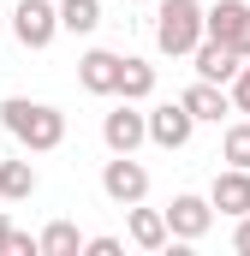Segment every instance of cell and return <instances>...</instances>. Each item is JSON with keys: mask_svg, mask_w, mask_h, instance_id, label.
<instances>
[{"mask_svg": "<svg viewBox=\"0 0 250 256\" xmlns=\"http://www.w3.org/2000/svg\"><path fill=\"white\" fill-rule=\"evenodd\" d=\"M102 143L114 149V155H137L143 143H149V126H143V114H137V102H120L108 120H102Z\"/></svg>", "mask_w": 250, "mask_h": 256, "instance_id": "obj_8", "label": "cell"}, {"mask_svg": "<svg viewBox=\"0 0 250 256\" xmlns=\"http://www.w3.org/2000/svg\"><path fill=\"white\" fill-rule=\"evenodd\" d=\"M232 250L250 256V214H238V226H232Z\"/></svg>", "mask_w": 250, "mask_h": 256, "instance_id": "obj_22", "label": "cell"}, {"mask_svg": "<svg viewBox=\"0 0 250 256\" xmlns=\"http://www.w3.org/2000/svg\"><path fill=\"white\" fill-rule=\"evenodd\" d=\"M202 42V0H155V48L185 60Z\"/></svg>", "mask_w": 250, "mask_h": 256, "instance_id": "obj_2", "label": "cell"}, {"mask_svg": "<svg viewBox=\"0 0 250 256\" xmlns=\"http://www.w3.org/2000/svg\"><path fill=\"white\" fill-rule=\"evenodd\" d=\"M226 102H232V114H250V60L232 72V84H226Z\"/></svg>", "mask_w": 250, "mask_h": 256, "instance_id": "obj_19", "label": "cell"}, {"mask_svg": "<svg viewBox=\"0 0 250 256\" xmlns=\"http://www.w3.org/2000/svg\"><path fill=\"white\" fill-rule=\"evenodd\" d=\"M78 84H84L90 96H120V54L90 48V54L78 60Z\"/></svg>", "mask_w": 250, "mask_h": 256, "instance_id": "obj_11", "label": "cell"}, {"mask_svg": "<svg viewBox=\"0 0 250 256\" xmlns=\"http://www.w3.org/2000/svg\"><path fill=\"white\" fill-rule=\"evenodd\" d=\"M0 196H6V202L36 196V167H30V161H0Z\"/></svg>", "mask_w": 250, "mask_h": 256, "instance_id": "obj_17", "label": "cell"}, {"mask_svg": "<svg viewBox=\"0 0 250 256\" xmlns=\"http://www.w3.org/2000/svg\"><path fill=\"white\" fill-rule=\"evenodd\" d=\"M54 12H60V30H66V36H90V30L102 24V0H60Z\"/></svg>", "mask_w": 250, "mask_h": 256, "instance_id": "obj_15", "label": "cell"}, {"mask_svg": "<svg viewBox=\"0 0 250 256\" xmlns=\"http://www.w3.org/2000/svg\"><path fill=\"white\" fill-rule=\"evenodd\" d=\"M208 202L220 208V214H250V167H226V173H214V185H208Z\"/></svg>", "mask_w": 250, "mask_h": 256, "instance_id": "obj_10", "label": "cell"}, {"mask_svg": "<svg viewBox=\"0 0 250 256\" xmlns=\"http://www.w3.org/2000/svg\"><path fill=\"white\" fill-rule=\"evenodd\" d=\"M185 60L196 66V78H202V84H232V72L244 66L238 54H232V48H226V42H214V36H202V42L190 48Z\"/></svg>", "mask_w": 250, "mask_h": 256, "instance_id": "obj_9", "label": "cell"}, {"mask_svg": "<svg viewBox=\"0 0 250 256\" xmlns=\"http://www.w3.org/2000/svg\"><path fill=\"white\" fill-rule=\"evenodd\" d=\"M102 191H108V202H120V208L143 202V196H149V167H143L137 155H114V161L102 167Z\"/></svg>", "mask_w": 250, "mask_h": 256, "instance_id": "obj_6", "label": "cell"}, {"mask_svg": "<svg viewBox=\"0 0 250 256\" xmlns=\"http://www.w3.org/2000/svg\"><path fill=\"white\" fill-rule=\"evenodd\" d=\"M6 238H12V220L0 214V256H6Z\"/></svg>", "mask_w": 250, "mask_h": 256, "instance_id": "obj_23", "label": "cell"}, {"mask_svg": "<svg viewBox=\"0 0 250 256\" xmlns=\"http://www.w3.org/2000/svg\"><path fill=\"white\" fill-rule=\"evenodd\" d=\"M6 256H42V250H36V238H30V232H18V226H12V238H6Z\"/></svg>", "mask_w": 250, "mask_h": 256, "instance_id": "obj_20", "label": "cell"}, {"mask_svg": "<svg viewBox=\"0 0 250 256\" xmlns=\"http://www.w3.org/2000/svg\"><path fill=\"white\" fill-rule=\"evenodd\" d=\"M36 250H42V256H78V250H84V232H78L72 220H48L42 238H36Z\"/></svg>", "mask_w": 250, "mask_h": 256, "instance_id": "obj_16", "label": "cell"}, {"mask_svg": "<svg viewBox=\"0 0 250 256\" xmlns=\"http://www.w3.org/2000/svg\"><path fill=\"white\" fill-rule=\"evenodd\" d=\"M125 6H155V0H125Z\"/></svg>", "mask_w": 250, "mask_h": 256, "instance_id": "obj_24", "label": "cell"}, {"mask_svg": "<svg viewBox=\"0 0 250 256\" xmlns=\"http://www.w3.org/2000/svg\"><path fill=\"white\" fill-rule=\"evenodd\" d=\"M202 36L226 42L238 60H250V0H214V6H202Z\"/></svg>", "mask_w": 250, "mask_h": 256, "instance_id": "obj_3", "label": "cell"}, {"mask_svg": "<svg viewBox=\"0 0 250 256\" xmlns=\"http://www.w3.org/2000/svg\"><path fill=\"white\" fill-rule=\"evenodd\" d=\"M12 36H18V48H30V54L54 48V36H60L54 0H18V6H12Z\"/></svg>", "mask_w": 250, "mask_h": 256, "instance_id": "obj_4", "label": "cell"}, {"mask_svg": "<svg viewBox=\"0 0 250 256\" xmlns=\"http://www.w3.org/2000/svg\"><path fill=\"white\" fill-rule=\"evenodd\" d=\"M220 161H226V167H250V120L226 126V137H220Z\"/></svg>", "mask_w": 250, "mask_h": 256, "instance_id": "obj_18", "label": "cell"}, {"mask_svg": "<svg viewBox=\"0 0 250 256\" xmlns=\"http://www.w3.org/2000/svg\"><path fill=\"white\" fill-rule=\"evenodd\" d=\"M143 126H149V143H155V149H185L196 120L185 114V102H161V108L143 114Z\"/></svg>", "mask_w": 250, "mask_h": 256, "instance_id": "obj_7", "label": "cell"}, {"mask_svg": "<svg viewBox=\"0 0 250 256\" xmlns=\"http://www.w3.org/2000/svg\"><path fill=\"white\" fill-rule=\"evenodd\" d=\"M125 232H131V244H137V250H167V214H161V208H143V202H131V214H125Z\"/></svg>", "mask_w": 250, "mask_h": 256, "instance_id": "obj_13", "label": "cell"}, {"mask_svg": "<svg viewBox=\"0 0 250 256\" xmlns=\"http://www.w3.org/2000/svg\"><path fill=\"white\" fill-rule=\"evenodd\" d=\"M0 126L12 131L30 155H48V149H60V143H66V114H60V108H48V102H30V96L0 102Z\"/></svg>", "mask_w": 250, "mask_h": 256, "instance_id": "obj_1", "label": "cell"}, {"mask_svg": "<svg viewBox=\"0 0 250 256\" xmlns=\"http://www.w3.org/2000/svg\"><path fill=\"white\" fill-rule=\"evenodd\" d=\"M120 96L125 102H149L155 96V66L137 60V54H120Z\"/></svg>", "mask_w": 250, "mask_h": 256, "instance_id": "obj_14", "label": "cell"}, {"mask_svg": "<svg viewBox=\"0 0 250 256\" xmlns=\"http://www.w3.org/2000/svg\"><path fill=\"white\" fill-rule=\"evenodd\" d=\"M84 250H90V256H120L125 244L114 238V232H102V238H84Z\"/></svg>", "mask_w": 250, "mask_h": 256, "instance_id": "obj_21", "label": "cell"}, {"mask_svg": "<svg viewBox=\"0 0 250 256\" xmlns=\"http://www.w3.org/2000/svg\"><path fill=\"white\" fill-rule=\"evenodd\" d=\"M179 102H185V114L196 120V126H220V114H232V102H226V84H202V78L190 84Z\"/></svg>", "mask_w": 250, "mask_h": 256, "instance_id": "obj_12", "label": "cell"}, {"mask_svg": "<svg viewBox=\"0 0 250 256\" xmlns=\"http://www.w3.org/2000/svg\"><path fill=\"white\" fill-rule=\"evenodd\" d=\"M161 214H167V238H179V244H196V238L214 226V202L196 196V191H179Z\"/></svg>", "mask_w": 250, "mask_h": 256, "instance_id": "obj_5", "label": "cell"}]
</instances>
